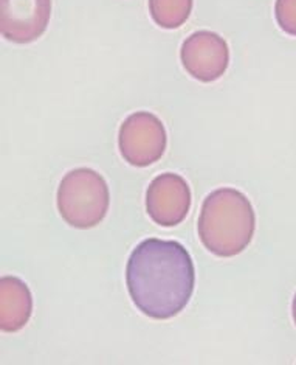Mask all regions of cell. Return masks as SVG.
Segmentation results:
<instances>
[{"label": "cell", "mask_w": 296, "mask_h": 365, "mask_svg": "<svg viewBox=\"0 0 296 365\" xmlns=\"http://www.w3.org/2000/svg\"><path fill=\"white\" fill-rule=\"evenodd\" d=\"M126 286L134 305L154 320L179 316L193 297L196 269L179 241L147 238L130 254Z\"/></svg>", "instance_id": "1"}, {"label": "cell", "mask_w": 296, "mask_h": 365, "mask_svg": "<svg viewBox=\"0 0 296 365\" xmlns=\"http://www.w3.org/2000/svg\"><path fill=\"white\" fill-rule=\"evenodd\" d=\"M256 215L250 199L236 188H219L205 197L197 232L205 249L221 258L242 254L255 237Z\"/></svg>", "instance_id": "2"}, {"label": "cell", "mask_w": 296, "mask_h": 365, "mask_svg": "<svg viewBox=\"0 0 296 365\" xmlns=\"http://www.w3.org/2000/svg\"><path fill=\"white\" fill-rule=\"evenodd\" d=\"M56 204L59 215L72 227H97L109 212L107 182L92 168L72 170L60 180Z\"/></svg>", "instance_id": "3"}, {"label": "cell", "mask_w": 296, "mask_h": 365, "mask_svg": "<svg viewBox=\"0 0 296 365\" xmlns=\"http://www.w3.org/2000/svg\"><path fill=\"white\" fill-rule=\"evenodd\" d=\"M166 129L151 112H134L120 128V153L132 167L144 168L159 162L166 151Z\"/></svg>", "instance_id": "4"}, {"label": "cell", "mask_w": 296, "mask_h": 365, "mask_svg": "<svg viewBox=\"0 0 296 365\" xmlns=\"http://www.w3.org/2000/svg\"><path fill=\"white\" fill-rule=\"evenodd\" d=\"M180 59L191 76L202 83H213L228 68L230 48L217 33L200 30L185 39Z\"/></svg>", "instance_id": "5"}, {"label": "cell", "mask_w": 296, "mask_h": 365, "mask_svg": "<svg viewBox=\"0 0 296 365\" xmlns=\"http://www.w3.org/2000/svg\"><path fill=\"white\" fill-rule=\"evenodd\" d=\"M191 208V188L188 182L176 173L157 176L146 191V212L162 227H176L181 224Z\"/></svg>", "instance_id": "6"}, {"label": "cell", "mask_w": 296, "mask_h": 365, "mask_svg": "<svg viewBox=\"0 0 296 365\" xmlns=\"http://www.w3.org/2000/svg\"><path fill=\"white\" fill-rule=\"evenodd\" d=\"M51 0H0V31L14 44H30L46 33Z\"/></svg>", "instance_id": "7"}, {"label": "cell", "mask_w": 296, "mask_h": 365, "mask_svg": "<svg viewBox=\"0 0 296 365\" xmlns=\"http://www.w3.org/2000/svg\"><path fill=\"white\" fill-rule=\"evenodd\" d=\"M33 312V295L21 278H0V329L16 333L28 324Z\"/></svg>", "instance_id": "8"}, {"label": "cell", "mask_w": 296, "mask_h": 365, "mask_svg": "<svg viewBox=\"0 0 296 365\" xmlns=\"http://www.w3.org/2000/svg\"><path fill=\"white\" fill-rule=\"evenodd\" d=\"M193 11V0H149L152 21L164 30H176L184 25Z\"/></svg>", "instance_id": "9"}, {"label": "cell", "mask_w": 296, "mask_h": 365, "mask_svg": "<svg viewBox=\"0 0 296 365\" xmlns=\"http://www.w3.org/2000/svg\"><path fill=\"white\" fill-rule=\"evenodd\" d=\"M275 17L284 33L296 38V0H276Z\"/></svg>", "instance_id": "10"}, {"label": "cell", "mask_w": 296, "mask_h": 365, "mask_svg": "<svg viewBox=\"0 0 296 365\" xmlns=\"http://www.w3.org/2000/svg\"><path fill=\"white\" fill-rule=\"evenodd\" d=\"M292 316H293V320H295V325H296V294L293 297V302H292Z\"/></svg>", "instance_id": "11"}]
</instances>
